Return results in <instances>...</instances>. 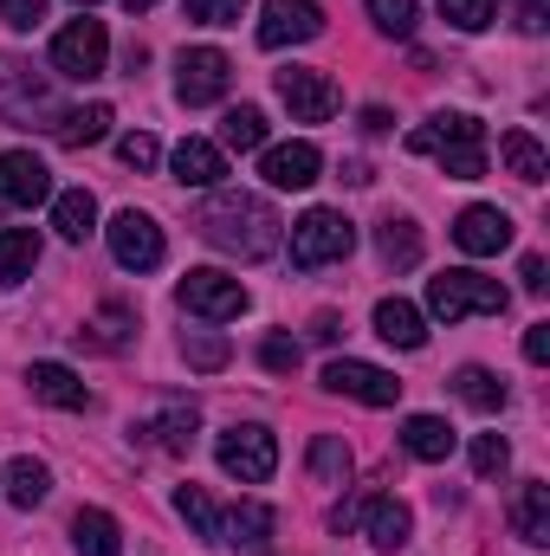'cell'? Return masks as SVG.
<instances>
[{
	"instance_id": "obj_46",
	"label": "cell",
	"mask_w": 550,
	"mask_h": 556,
	"mask_svg": "<svg viewBox=\"0 0 550 556\" xmlns=\"http://www.w3.org/2000/svg\"><path fill=\"white\" fill-rule=\"evenodd\" d=\"M311 337H317V343H337V337H343V317H337V311H317V317H311Z\"/></svg>"
},
{
	"instance_id": "obj_7",
	"label": "cell",
	"mask_w": 550,
	"mask_h": 556,
	"mask_svg": "<svg viewBox=\"0 0 550 556\" xmlns=\"http://www.w3.org/2000/svg\"><path fill=\"white\" fill-rule=\"evenodd\" d=\"M104 59H111V33H104V20H72L59 39H52V72L59 78H104Z\"/></svg>"
},
{
	"instance_id": "obj_18",
	"label": "cell",
	"mask_w": 550,
	"mask_h": 556,
	"mask_svg": "<svg viewBox=\"0 0 550 556\" xmlns=\"http://www.w3.org/2000/svg\"><path fill=\"white\" fill-rule=\"evenodd\" d=\"M357 518H363V538H370L376 551H402V544H409V531H414V511L402 505V498H389V492H383V498H370Z\"/></svg>"
},
{
	"instance_id": "obj_42",
	"label": "cell",
	"mask_w": 550,
	"mask_h": 556,
	"mask_svg": "<svg viewBox=\"0 0 550 556\" xmlns=\"http://www.w3.org/2000/svg\"><path fill=\"white\" fill-rule=\"evenodd\" d=\"M298 356H304V350H298L291 337H266V343H260V363H266L273 376H291V369H298Z\"/></svg>"
},
{
	"instance_id": "obj_29",
	"label": "cell",
	"mask_w": 550,
	"mask_h": 556,
	"mask_svg": "<svg viewBox=\"0 0 550 556\" xmlns=\"http://www.w3.org/2000/svg\"><path fill=\"white\" fill-rule=\"evenodd\" d=\"M304 466H311V479L317 485H350V446H343V433H317L311 440V453H304Z\"/></svg>"
},
{
	"instance_id": "obj_34",
	"label": "cell",
	"mask_w": 550,
	"mask_h": 556,
	"mask_svg": "<svg viewBox=\"0 0 550 556\" xmlns=\"http://www.w3.org/2000/svg\"><path fill=\"white\" fill-rule=\"evenodd\" d=\"M175 511H182V518L195 525V538L221 544V505H214V498H208L201 485H182V492H175Z\"/></svg>"
},
{
	"instance_id": "obj_16",
	"label": "cell",
	"mask_w": 550,
	"mask_h": 556,
	"mask_svg": "<svg viewBox=\"0 0 550 556\" xmlns=\"http://www.w3.org/2000/svg\"><path fill=\"white\" fill-rule=\"evenodd\" d=\"M26 389H33V402H46V408H91V389H85V376L78 369H65V363H33L26 369Z\"/></svg>"
},
{
	"instance_id": "obj_33",
	"label": "cell",
	"mask_w": 550,
	"mask_h": 556,
	"mask_svg": "<svg viewBox=\"0 0 550 556\" xmlns=\"http://www.w3.org/2000/svg\"><path fill=\"white\" fill-rule=\"evenodd\" d=\"M221 142H227V149H240V155L266 149V111H253V104H234V111L221 117Z\"/></svg>"
},
{
	"instance_id": "obj_20",
	"label": "cell",
	"mask_w": 550,
	"mask_h": 556,
	"mask_svg": "<svg viewBox=\"0 0 550 556\" xmlns=\"http://www.w3.org/2000/svg\"><path fill=\"white\" fill-rule=\"evenodd\" d=\"M376 337L396 343V350H421V343H427L421 304H409V298H383V304H376Z\"/></svg>"
},
{
	"instance_id": "obj_39",
	"label": "cell",
	"mask_w": 550,
	"mask_h": 556,
	"mask_svg": "<svg viewBox=\"0 0 550 556\" xmlns=\"http://www.w3.org/2000/svg\"><path fill=\"white\" fill-rule=\"evenodd\" d=\"M505 466H512V440H505V433H479V440H473V472H479V479H499Z\"/></svg>"
},
{
	"instance_id": "obj_2",
	"label": "cell",
	"mask_w": 550,
	"mask_h": 556,
	"mask_svg": "<svg viewBox=\"0 0 550 556\" xmlns=\"http://www.w3.org/2000/svg\"><path fill=\"white\" fill-rule=\"evenodd\" d=\"M409 155H434L440 175H453V181H479L486 175V124L466 111H440L421 130H409Z\"/></svg>"
},
{
	"instance_id": "obj_19",
	"label": "cell",
	"mask_w": 550,
	"mask_h": 556,
	"mask_svg": "<svg viewBox=\"0 0 550 556\" xmlns=\"http://www.w3.org/2000/svg\"><path fill=\"white\" fill-rule=\"evenodd\" d=\"M273 505H260V498H240L234 511H221V544H234V551H266V538H273Z\"/></svg>"
},
{
	"instance_id": "obj_21",
	"label": "cell",
	"mask_w": 550,
	"mask_h": 556,
	"mask_svg": "<svg viewBox=\"0 0 550 556\" xmlns=\"http://www.w3.org/2000/svg\"><path fill=\"white\" fill-rule=\"evenodd\" d=\"M402 446H409L414 459H427V466H440V459H453V446H460V433L447 427L440 415H409L402 420Z\"/></svg>"
},
{
	"instance_id": "obj_3",
	"label": "cell",
	"mask_w": 550,
	"mask_h": 556,
	"mask_svg": "<svg viewBox=\"0 0 550 556\" xmlns=\"http://www.w3.org/2000/svg\"><path fill=\"white\" fill-rule=\"evenodd\" d=\"M505 304H512V291L486 273H466V266H460V273L427 278V311L447 317V324H460V317H499Z\"/></svg>"
},
{
	"instance_id": "obj_22",
	"label": "cell",
	"mask_w": 550,
	"mask_h": 556,
	"mask_svg": "<svg viewBox=\"0 0 550 556\" xmlns=\"http://www.w3.org/2000/svg\"><path fill=\"white\" fill-rule=\"evenodd\" d=\"M72 551L78 556H124V531H117V518L111 511H78L72 518Z\"/></svg>"
},
{
	"instance_id": "obj_36",
	"label": "cell",
	"mask_w": 550,
	"mask_h": 556,
	"mask_svg": "<svg viewBox=\"0 0 550 556\" xmlns=\"http://www.w3.org/2000/svg\"><path fill=\"white\" fill-rule=\"evenodd\" d=\"M182 350H188V369H227V337H214V330H188L182 337Z\"/></svg>"
},
{
	"instance_id": "obj_37",
	"label": "cell",
	"mask_w": 550,
	"mask_h": 556,
	"mask_svg": "<svg viewBox=\"0 0 550 556\" xmlns=\"http://www.w3.org/2000/svg\"><path fill=\"white\" fill-rule=\"evenodd\" d=\"M370 20H376L389 39H414V20H421V7H414V0H370Z\"/></svg>"
},
{
	"instance_id": "obj_5",
	"label": "cell",
	"mask_w": 550,
	"mask_h": 556,
	"mask_svg": "<svg viewBox=\"0 0 550 556\" xmlns=\"http://www.w3.org/2000/svg\"><path fill=\"white\" fill-rule=\"evenodd\" d=\"M350 247H357V227H350L337 207H311V214L291 220V260H298L304 273H311V266L350 260Z\"/></svg>"
},
{
	"instance_id": "obj_25",
	"label": "cell",
	"mask_w": 550,
	"mask_h": 556,
	"mask_svg": "<svg viewBox=\"0 0 550 556\" xmlns=\"http://www.w3.org/2000/svg\"><path fill=\"white\" fill-rule=\"evenodd\" d=\"M376 253H383V266H396V273L421 266V227H414L409 214H389V220L376 227Z\"/></svg>"
},
{
	"instance_id": "obj_26",
	"label": "cell",
	"mask_w": 550,
	"mask_h": 556,
	"mask_svg": "<svg viewBox=\"0 0 550 556\" xmlns=\"http://www.w3.org/2000/svg\"><path fill=\"white\" fill-rule=\"evenodd\" d=\"M499 162H505V175H518V181H545L550 175V155L532 130H505V137H499Z\"/></svg>"
},
{
	"instance_id": "obj_13",
	"label": "cell",
	"mask_w": 550,
	"mask_h": 556,
	"mask_svg": "<svg viewBox=\"0 0 550 556\" xmlns=\"http://www.w3.org/2000/svg\"><path fill=\"white\" fill-rule=\"evenodd\" d=\"M52 201V168L33 149H0V207H39Z\"/></svg>"
},
{
	"instance_id": "obj_32",
	"label": "cell",
	"mask_w": 550,
	"mask_h": 556,
	"mask_svg": "<svg viewBox=\"0 0 550 556\" xmlns=\"http://www.w3.org/2000/svg\"><path fill=\"white\" fill-rule=\"evenodd\" d=\"M46 492H52V472H46L39 459L20 453V459L7 466V498H13L20 511H33V505H46Z\"/></svg>"
},
{
	"instance_id": "obj_41",
	"label": "cell",
	"mask_w": 550,
	"mask_h": 556,
	"mask_svg": "<svg viewBox=\"0 0 550 556\" xmlns=\"http://www.w3.org/2000/svg\"><path fill=\"white\" fill-rule=\"evenodd\" d=\"M182 7H188V20H201V26H234L247 0H182Z\"/></svg>"
},
{
	"instance_id": "obj_11",
	"label": "cell",
	"mask_w": 550,
	"mask_h": 556,
	"mask_svg": "<svg viewBox=\"0 0 550 556\" xmlns=\"http://www.w3.org/2000/svg\"><path fill=\"white\" fill-rule=\"evenodd\" d=\"M324 33V7L317 0H266L260 7V46L285 52V46H311Z\"/></svg>"
},
{
	"instance_id": "obj_9",
	"label": "cell",
	"mask_w": 550,
	"mask_h": 556,
	"mask_svg": "<svg viewBox=\"0 0 550 556\" xmlns=\"http://www.w3.org/2000/svg\"><path fill=\"white\" fill-rule=\"evenodd\" d=\"M324 389H330V395H350V402H363V408H396V402H402V382H396L389 369H376V363H357V356L324 363Z\"/></svg>"
},
{
	"instance_id": "obj_4",
	"label": "cell",
	"mask_w": 550,
	"mask_h": 556,
	"mask_svg": "<svg viewBox=\"0 0 550 556\" xmlns=\"http://www.w3.org/2000/svg\"><path fill=\"white\" fill-rule=\"evenodd\" d=\"M214 459H221V472H227V479H240V485H266V479L278 472L273 427H260V420L227 427V433L214 440Z\"/></svg>"
},
{
	"instance_id": "obj_10",
	"label": "cell",
	"mask_w": 550,
	"mask_h": 556,
	"mask_svg": "<svg viewBox=\"0 0 550 556\" xmlns=\"http://www.w3.org/2000/svg\"><path fill=\"white\" fill-rule=\"evenodd\" d=\"M104 240H111V260L124 266V273H155L162 266V227L149 220V214H137V207H124L111 227H104Z\"/></svg>"
},
{
	"instance_id": "obj_44",
	"label": "cell",
	"mask_w": 550,
	"mask_h": 556,
	"mask_svg": "<svg viewBox=\"0 0 550 556\" xmlns=\"http://www.w3.org/2000/svg\"><path fill=\"white\" fill-rule=\"evenodd\" d=\"M512 13H518V33H532V39L550 26V0H512Z\"/></svg>"
},
{
	"instance_id": "obj_35",
	"label": "cell",
	"mask_w": 550,
	"mask_h": 556,
	"mask_svg": "<svg viewBox=\"0 0 550 556\" xmlns=\"http://www.w3.org/2000/svg\"><path fill=\"white\" fill-rule=\"evenodd\" d=\"M440 20L460 26V33H486L499 20V0H440Z\"/></svg>"
},
{
	"instance_id": "obj_12",
	"label": "cell",
	"mask_w": 550,
	"mask_h": 556,
	"mask_svg": "<svg viewBox=\"0 0 550 556\" xmlns=\"http://www.w3.org/2000/svg\"><path fill=\"white\" fill-rule=\"evenodd\" d=\"M278 98H285L291 124H330V117H337V85H330L324 72H311V65L278 72Z\"/></svg>"
},
{
	"instance_id": "obj_27",
	"label": "cell",
	"mask_w": 550,
	"mask_h": 556,
	"mask_svg": "<svg viewBox=\"0 0 550 556\" xmlns=\"http://www.w3.org/2000/svg\"><path fill=\"white\" fill-rule=\"evenodd\" d=\"M111 124H117V111H111V104H85V111H65L52 137L65 142V149H91V142L111 137Z\"/></svg>"
},
{
	"instance_id": "obj_30",
	"label": "cell",
	"mask_w": 550,
	"mask_h": 556,
	"mask_svg": "<svg viewBox=\"0 0 550 556\" xmlns=\"http://www.w3.org/2000/svg\"><path fill=\"white\" fill-rule=\"evenodd\" d=\"M195 427H201L195 402H162V415L149 420L142 433H155V446H168V453H188L195 446Z\"/></svg>"
},
{
	"instance_id": "obj_38",
	"label": "cell",
	"mask_w": 550,
	"mask_h": 556,
	"mask_svg": "<svg viewBox=\"0 0 550 556\" xmlns=\"http://www.w3.org/2000/svg\"><path fill=\"white\" fill-rule=\"evenodd\" d=\"M78 337H91L98 350H124V337H130V311H124V304H104V311H98V324H91V330H78Z\"/></svg>"
},
{
	"instance_id": "obj_23",
	"label": "cell",
	"mask_w": 550,
	"mask_h": 556,
	"mask_svg": "<svg viewBox=\"0 0 550 556\" xmlns=\"http://www.w3.org/2000/svg\"><path fill=\"white\" fill-rule=\"evenodd\" d=\"M512 525H518V538H525L532 551H545V544H550V485H545V479H532V485H518V505H512Z\"/></svg>"
},
{
	"instance_id": "obj_43",
	"label": "cell",
	"mask_w": 550,
	"mask_h": 556,
	"mask_svg": "<svg viewBox=\"0 0 550 556\" xmlns=\"http://www.w3.org/2000/svg\"><path fill=\"white\" fill-rule=\"evenodd\" d=\"M0 20H7L13 33H33V26L46 20V0H0Z\"/></svg>"
},
{
	"instance_id": "obj_40",
	"label": "cell",
	"mask_w": 550,
	"mask_h": 556,
	"mask_svg": "<svg viewBox=\"0 0 550 556\" xmlns=\"http://www.w3.org/2000/svg\"><path fill=\"white\" fill-rule=\"evenodd\" d=\"M117 155H124V168H155L162 142L149 137V130H130V137H117Z\"/></svg>"
},
{
	"instance_id": "obj_24",
	"label": "cell",
	"mask_w": 550,
	"mask_h": 556,
	"mask_svg": "<svg viewBox=\"0 0 550 556\" xmlns=\"http://www.w3.org/2000/svg\"><path fill=\"white\" fill-rule=\"evenodd\" d=\"M52 227H59V240H91L98 233V201L85 194V188H65V194H52Z\"/></svg>"
},
{
	"instance_id": "obj_1",
	"label": "cell",
	"mask_w": 550,
	"mask_h": 556,
	"mask_svg": "<svg viewBox=\"0 0 550 556\" xmlns=\"http://www.w3.org/2000/svg\"><path fill=\"white\" fill-rule=\"evenodd\" d=\"M195 233L234 260H273L278 240H285V220L273 214L266 194H247V188H221L214 201H201L195 214Z\"/></svg>"
},
{
	"instance_id": "obj_45",
	"label": "cell",
	"mask_w": 550,
	"mask_h": 556,
	"mask_svg": "<svg viewBox=\"0 0 550 556\" xmlns=\"http://www.w3.org/2000/svg\"><path fill=\"white\" fill-rule=\"evenodd\" d=\"M525 363H550V324H532L525 330Z\"/></svg>"
},
{
	"instance_id": "obj_47",
	"label": "cell",
	"mask_w": 550,
	"mask_h": 556,
	"mask_svg": "<svg viewBox=\"0 0 550 556\" xmlns=\"http://www.w3.org/2000/svg\"><path fill=\"white\" fill-rule=\"evenodd\" d=\"M545 285H550V266L532 253V260H525V291H532V298H545Z\"/></svg>"
},
{
	"instance_id": "obj_15",
	"label": "cell",
	"mask_w": 550,
	"mask_h": 556,
	"mask_svg": "<svg viewBox=\"0 0 550 556\" xmlns=\"http://www.w3.org/2000/svg\"><path fill=\"white\" fill-rule=\"evenodd\" d=\"M168 168H175L182 188H221L227 181V149L208 142V137H182L175 155H168Z\"/></svg>"
},
{
	"instance_id": "obj_31",
	"label": "cell",
	"mask_w": 550,
	"mask_h": 556,
	"mask_svg": "<svg viewBox=\"0 0 550 556\" xmlns=\"http://www.w3.org/2000/svg\"><path fill=\"white\" fill-rule=\"evenodd\" d=\"M453 395H460L466 408H479V415H499V408H505V382H499L492 369H479V363H466V369L453 376Z\"/></svg>"
},
{
	"instance_id": "obj_8",
	"label": "cell",
	"mask_w": 550,
	"mask_h": 556,
	"mask_svg": "<svg viewBox=\"0 0 550 556\" xmlns=\"http://www.w3.org/2000/svg\"><path fill=\"white\" fill-rule=\"evenodd\" d=\"M227 85H234V59L221 46H195L175 59V98L182 104H214V98H227Z\"/></svg>"
},
{
	"instance_id": "obj_48",
	"label": "cell",
	"mask_w": 550,
	"mask_h": 556,
	"mask_svg": "<svg viewBox=\"0 0 550 556\" xmlns=\"http://www.w3.org/2000/svg\"><path fill=\"white\" fill-rule=\"evenodd\" d=\"M124 7H130V13H149V7H155V0H124Z\"/></svg>"
},
{
	"instance_id": "obj_6",
	"label": "cell",
	"mask_w": 550,
	"mask_h": 556,
	"mask_svg": "<svg viewBox=\"0 0 550 556\" xmlns=\"http://www.w3.org/2000/svg\"><path fill=\"white\" fill-rule=\"evenodd\" d=\"M175 298H182V311L188 317H201V324H234L253 298H247V285L227 273H214V266H201V273H188L175 285Z\"/></svg>"
},
{
	"instance_id": "obj_49",
	"label": "cell",
	"mask_w": 550,
	"mask_h": 556,
	"mask_svg": "<svg viewBox=\"0 0 550 556\" xmlns=\"http://www.w3.org/2000/svg\"><path fill=\"white\" fill-rule=\"evenodd\" d=\"M78 7H98V0H78Z\"/></svg>"
},
{
	"instance_id": "obj_17",
	"label": "cell",
	"mask_w": 550,
	"mask_h": 556,
	"mask_svg": "<svg viewBox=\"0 0 550 556\" xmlns=\"http://www.w3.org/2000/svg\"><path fill=\"white\" fill-rule=\"evenodd\" d=\"M317 168H324V155L311 142H273V149H260V175L273 188H311Z\"/></svg>"
},
{
	"instance_id": "obj_28",
	"label": "cell",
	"mask_w": 550,
	"mask_h": 556,
	"mask_svg": "<svg viewBox=\"0 0 550 556\" xmlns=\"http://www.w3.org/2000/svg\"><path fill=\"white\" fill-rule=\"evenodd\" d=\"M39 266V233L33 227H0V285H20Z\"/></svg>"
},
{
	"instance_id": "obj_14",
	"label": "cell",
	"mask_w": 550,
	"mask_h": 556,
	"mask_svg": "<svg viewBox=\"0 0 550 556\" xmlns=\"http://www.w3.org/2000/svg\"><path fill=\"white\" fill-rule=\"evenodd\" d=\"M453 247L473 253V260L505 253V247H512V214H499V207H460V220H453Z\"/></svg>"
}]
</instances>
